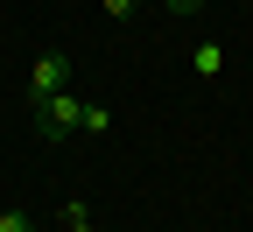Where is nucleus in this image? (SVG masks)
I'll return each mask as SVG.
<instances>
[{
  "mask_svg": "<svg viewBox=\"0 0 253 232\" xmlns=\"http://www.w3.org/2000/svg\"><path fill=\"white\" fill-rule=\"evenodd\" d=\"M63 225H71V232H91V211L84 204H63Z\"/></svg>",
  "mask_w": 253,
  "mask_h": 232,
  "instance_id": "nucleus-5",
  "label": "nucleus"
},
{
  "mask_svg": "<svg viewBox=\"0 0 253 232\" xmlns=\"http://www.w3.org/2000/svg\"><path fill=\"white\" fill-rule=\"evenodd\" d=\"M190 71H197V78H218V71H225V49H218V43H197V49H190Z\"/></svg>",
  "mask_w": 253,
  "mask_h": 232,
  "instance_id": "nucleus-3",
  "label": "nucleus"
},
{
  "mask_svg": "<svg viewBox=\"0 0 253 232\" xmlns=\"http://www.w3.org/2000/svg\"><path fill=\"white\" fill-rule=\"evenodd\" d=\"M36 113H42V120H36V127H42V141H63V134H71V127L84 120V106H78L71 92H49V98H36Z\"/></svg>",
  "mask_w": 253,
  "mask_h": 232,
  "instance_id": "nucleus-1",
  "label": "nucleus"
},
{
  "mask_svg": "<svg viewBox=\"0 0 253 232\" xmlns=\"http://www.w3.org/2000/svg\"><path fill=\"white\" fill-rule=\"evenodd\" d=\"M106 127H113V113H106V106H84V120H78V134H106Z\"/></svg>",
  "mask_w": 253,
  "mask_h": 232,
  "instance_id": "nucleus-4",
  "label": "nucleus"
},
{
  "mask_svg": "<svg viewBox=\"0 0 253 232\" xmlns=\"http://www.w3.org/2000/svg\"><path fill=\"white\" fill-rule=\"evenodd\" d=\"M134 7H141V0H106V14H113V21H126Z\"/></svg>",
  "mask_w": 253,
  "mask_h": 232,
  "instance_id": "nucleus-7",
  "label": "nucleus"
},
{
  "mask_svg": "<svg viewBox=\"0 0 253 232\" xmlns=\"http://www.w3.org/2000/svg\"><path fill=\"white\" fill-rule=\"evenodd\" d=\"M169 14H204V0H162Z\"/></svg>",
  "mask_w": 253,
  "mask_h": 232,
  "instance_id": "nucleus-6",
  "label": "nucleus"
},
{
  "mask_svg": "<svg viewBox=\"0 0 253 232\" xmlns=\"http://www.w3.org/2000/svg\"><path fill=\"white\" fill-rule=\"evenodd\" d=\"M63 92V56H36V98Z\"/></svg>",
  "mask_w": 253,
  "mask_h": 232,
  "instance_id": "nucleus-2",
  "label": "nucleus"
},
{
  "mask_svg": "<svg viewBox=\"0 0 253 232\" xmlns=\"http://www.w3.org/2000/svg\"><path fill=\"white\" fill-rule=\"evenodd\" d=\"M0 232H36V225H28L21 211H7V218H0Z\"/></svg>",
  "mask_w": 253,
  "mask_h": 232,
  "instance_id": "nucleus-8",
  "label": "nucleus"
}]
</instances>
